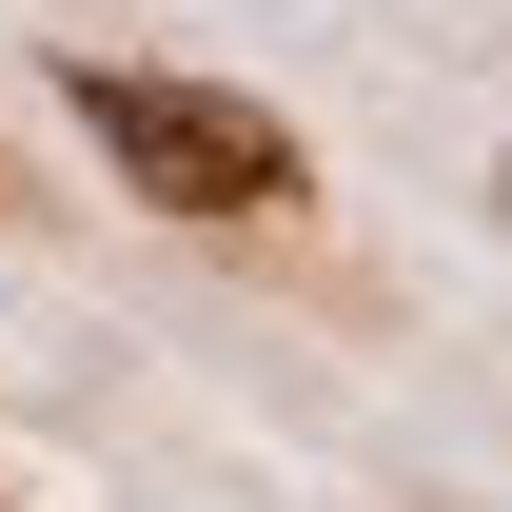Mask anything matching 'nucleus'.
Returning <instances> with one entry per match:
<instances>
[{
    "mask_svg": "<svg viewBox=\"0 0 512 512\" xmlns=\"http://www.w3.org/2000/svg\"><path fill=\"white\" fill-rule=\"evenodd\" d=\"M493 217H512V158H493Z\"/></svg>",
    "mask_w": 512,
    "mask_h": 512,
    "instance_id": "f03ea898",
    "label": "nucleus"
},
{
    "mask_svg": "<svg viewBox=\"0 0 512 512\" xmlns=\"http://www.w3.org/2000/svg\"><path fill=\"white\" fill-rule=\"evenodd\" d=\"M79 138L138 178V217H197V237H256V217H296L316 197V158H296V119H256L237 79H178V60H60Z\"/></svg>",
    "mask_w": 512,
    "mask_h": 512,
    "instance_id": "f257e3e1",
    "label": "nucleus"
}]
</instances>
